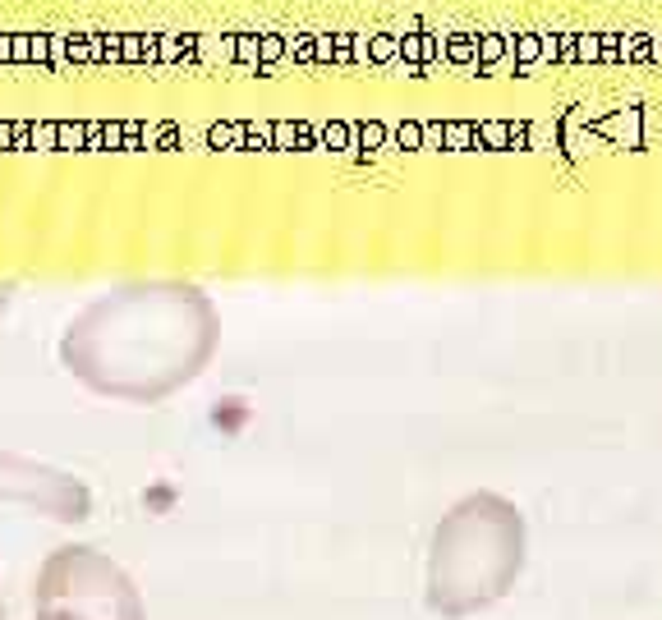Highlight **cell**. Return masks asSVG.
I'll use <instances>...</instances> for the list:
<instances>
[{"label":"cell","mask_w":662,"mask_h":620,"mask_svg":"<svg viewBox=\"0 0 662 620\" xmlns=\"http://www.w3.org/2000/svg\"><path fill=\"white\" fill-rule=\"evenodd\" d=\"M221 345V313L194 281H125L92 299L60 336L79 386L125 405H157L189 386Z\"/></svg>","instance_id":"cell-1"},{"label":"cell","mask_w":662,"mask_h":620,"mask_svg":"<svg viewBox=\"0 0 662 620\" xmlns=\"http://www.w3.org/2000/svg\"><path fill=\"white\" fill-rule=\"evenodd\" d=\"M525 515L497 492H474L437 519L428 542V607L437 616H474L502 602L525 570Z\"/></svg>","instance_id":"cell-2"},{"label":"cell","mask_w":662,"mask_h":620,"mask_svg":"<svg viewBox=\"0 0 662 620\" xmlns=\"http://www.w3.org/2000/svg\"><path fill=\"white\" fill-rule=\"evenodd\" d=\"M33 620H148L138 584L97 547L69 542L42 561L33 584Z\"/></svg>","instance_id":"cell-3"},{"label":"cell","mask_w":662,"mask_h":620,"mask_svg":"<svg viewBox=\"0 0 662 620\" xmlns=\"http://www.w3.org/2000/svg\"><path fill=\"white\" fill-rule=\"evenodd\" d=\"M0 506H28L56 524H83L92 515V492L69 469L0 451Z\"/></svg>","instance_id":"cell-4"},{"label":"cell","mask_w":662,"mask_h":620,"mask_svg":"<svg viewBox=\"0 0 662 620\" xmlns=\"http://www.w3.org/2000/svg\"><path fill=\"white\" fill-rule=\"evenodd\" d=\"M10 299H14V281H0V313L10 308Z\"/></svg>","instance_id":"cell-5"},{"label":"cell","mask_w":662,"mask_h":620,"mask_svg":"<svg viewBox=\"0 0 662 620\" xmlns=\"http://www.w3.org/2000/svg\"><path fill=\"white\" fill-rule=\"evenodd\" d=\"M0 620H5V602H0Z\"/></svg>","instance_id":"cell-6"}]
</instances>
